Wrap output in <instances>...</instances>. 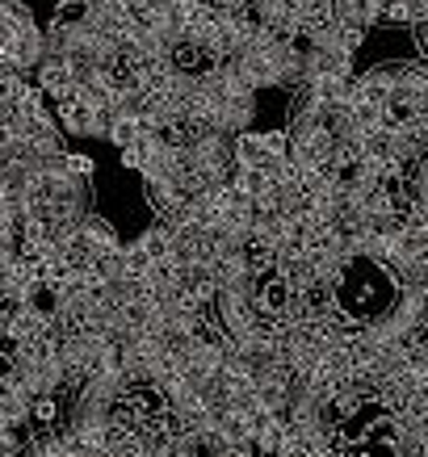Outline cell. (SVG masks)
<instances>
[{
	"label": "cell",
	"instance_id": "6da1fadb",
	"mask_svg": "<svg viewBox=\"0 0 428 457\" xmlns=\"http://www.w3.org/2000/svg\"><path fill=\"white\" fill-rule=\"evenodd\" d=\"M38 88L46 97H68L76 93V68H71V59L59 51V46H46V55L38 63Z\"/></svg>",
	"mask_w": 428,
	"mask_h": 457
},
{
	"label": "cell",
	"instance_id": "3957f363",
	"mask_svg": "<svg viewBox=\"0 0 428 457\" xmlns=\"http://www.w3.org/2000/svg\"><path fill=\"white\" fill-rule=\"evenodd\" d=\"M147 130H143V118H126V113H113L110 130H105V139L118 147V152H126V147H135L138 139H143Z\"/></svg>",
	"mask_w": 428,
	"mask_h": 457
},
{
	"label": "cell",
	"instance_id": "7a4b0ae2",
	"mask_svg": "<svg viewBox=\"0 0 428 457\" xmlns=\"http://www.w3.org/2000/svg\"><path fill=\"white\" fill-rule=\"evenodd\" d=\"M235 164L239 168H269V172H277L281 160H273V155L264 152V135L239 130V135H235Z\"/></svg>",
	"mask_w": 428,
	"mask_h": 457
},
{
	"label": "cell",
	"instance_id": "277c9868",
	"mask_svg": "<svg viewBox=\"0 0 428 457\" xmlns=\"http://www.w3.org/2000/svg\"><path fill=\"white\" fill-rule=\"evenodd\" d=\"M63 168H68V177L84 180V185H88V177L97 172V164H93V155H76V152L63 155Z\"/></svg>",
	"mask_w": 428,
	"mask_h": 457
},
{
	"label": "cell",
	"instance_id": "5b68a950",
	"mask_svg": "<svg viewBox=\"0 0 428 457\" xmlns=\"http://www.w3.org/2000/svg\"><path fill=\"white\" fill-rule=\"evenodd\" d=\"M264 135V152L273 155V160H286L290 155V135L286 130H261Z\"/></svg>",
	"mask_w": 428,
	"mask_h": 457
},
{
	"label": "cell",
	"instance_id": "8992f818",
	"mask_svg": "<svg viewBox=\"0 0 428 457\" xmlns=\"http://www.w3.org/2000/svg\"><path fill=\"white\" fill-rule=\"evenodd\" d=\"M17 214H13V202H9V194L0 189V236H13L17 231Z\"/></svg>",
	"mask_w": 428,
	"mask_h": 457
}]
</instances>
